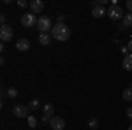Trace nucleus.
<instances>
[{"label":"nucleus","instance_id":"nucleus-27","mask_svg":"<svg viewBox=\"0 0 132 130\" xmlns=\"http://www.w3.org/2000/svg\"><path fill=\"white\" fill-rule=\"evenodd\" d=\"M129 88H130V90H132V83H130V86H129Z\"/></svg>","mask_w":132,"mask_h":130},{"label":"nucleus","instance_id":"nucleus-26","mask_svg":"<svg viewBox=\"0 0 132 130\" xmlns=\"http://www.w3.org/2000/svg\"><path fill=\"white\" fill-rule=\"evenodd\" d=\"M127 48H129V53H132V39L129 40V44H127Z\"/></svg>","mask_w":132,"mask_h":130},{"label":"nucleus","instance_id":"nucleus-8","mask_svg":"<svg viewBox=\"0 0 132 130\" xmlns=\"http://www.w3.org/2000/svg\"><path fill=\"white\" fill-rule=\"evenodd\" d=\"M50 127L53 130H63L65 128V120L60 118V116H53L51 121H50Z\"/></svg>","mask_w":132,"mask_h":130},{"label":"nucleus","instance_id":"nucleus-9","mask_svg":"<svg viewBox=\"0 0 132 130\" xmlns=\"http://www.w3.org/2000/svg\"><path fill=\"white\" fill-rule=\"evenodd\" d=\"M30 9H32V14H39L44 9V2L42 0H34V2H30Z\"/></svg>","mask_w":132,"mask_h":130},{"label":"nucleus","instance_id":"nucleus-15","mask_svg":"<svg viewBox=\"0 0 132 130\" xmlns=\"http://www.w3.org/2000/svg\"><path fill=\"white\" fill-rule=\"evenodd\" d=\"M122 97H123V100H127V102H130V100H132V90H130V88H127V90H123Z\"/></svg>","mask_w":132,"mask_h":130},{"label":"nucleus","instance_id":"nucleus-24","mask_svg":"<svg viewBox=\"0 0 132 130\" xmlns=\"http://www.w3.org/2000/svg\"><path fill=\"white\" fill-rule=\"evenodd\" d=\"M5 20H7V18H5V14H2V16H0V23H2V27H4V25H7Z\"/></svg>","mask_w":132,"mask_h":130},{"label":"nucleus","instance_id":"nucleus-1","mask_svg":"<svg viewBox=\"0 0 132 130\" xmlns=\"http://www.w3.org/2000/svg\"><path fill=\"white\" fill-rule=\"evenodd\" d=\"M51 37L55 40H58V42H65L71 37V28L65 23H55L53 28H51Z\"/></svg>","mask_w":132,"mask_h":130},{"label":"nucleus","instance_id":"nucleus-14","mask_svg":"<svg viewBox=\"0 0 132 130\" xmlns=\"http://www.w3.org/2000/svg\"><path fill=\"white\" fill-rule=\"evenodd\" d=\"M28 107H30L32 111L39 109V107H41V100H39V99H32V100H30V104H28Z\"/></svg>","mask_w":132,"mask_h":130},{"label":"nucleus","instance_id":"nucleus-10","mask_svg":"<svg viewBox=\"0 0 132 130\" xmlns=\"http://www.w3.org/2000/svg\"><path fill=\"white\" fill-rule=\"evenodd\" d=\"M28 48H30L28 39H20L18 42H16V49H18V51H27Z\"/></svg>","mask_w":132,"mask_h":130},{"label":"nucleus","instance_id":"nucleus-3","mask_svg":"<svg viewBox=\"0 0 132 130\" xmlns=\"http://www.w3.org/2000/svg\"><path fill=\"white\" fill-rule=\"evenodd\" d=\"M37 23H39L37 16H35V14H32V12H28V14H23V16H21V25H23L25 28L37 27Z\"/></svg>","mask_w":132,"mask_h":130},{"label":"nucleus","instance_id":"nucleus-16","mask_svg":"<svg viewBox=\"0 0 132 130\" xmlns=\"http://www.w3.org/2000/svg\"><path fill=\"white\" fill-rule=\"evenodd\" d=\"M53 112H55V109H53V104H46V106H44V114L53 116Z\"/></svg>","mask_w":132,"mask_h":130},{"label":"nucleus","instance_id":"nucleus-11","mask_svg":"<svg viewBox=\"0 0 132 130\" xmlns=\"http://www.w3.org/2000/svg\"><path fill=\"white\" fill-rule=\"evenodd\" d=\"M122 67H123V70H132V53L127 55V56H123Z\"/></svg>","mask_w":132,"mask_h":130},{"label":"nucleus","instance_id":"nucleus-12","mask_svg":"<svg viewBox=\"0 0 132 130\" xmlns=\"http://www.w3.org/2000/svg\"><path fill=\"white\" fill-rule=\"evenodd\" d=\"M51 42V33H41L39 35V44L41 46H48Z\"/></svg>","mask_w":132,"mask_h":130},{"label":"nucleus","instance_id":"nucleus-25","mask_svg":"<svg viewBox=\"0 0 132 130\" xmlns=\"http://www.w3.org/2000/svg\"><path fill=\"white\" fill-rule=\"evenodd\" d=\"M127 9L130 11V14H132V0H127Z\"/></svg>","mask_w":132,"mask_h":130},{"label":"nucleus","instance_id":"nucleus-20","mask_svg":"<svg viewBox=\"0 0 132 130\" xmlns=\"http://www.w3.org/2000/svg\"><path fill=\"white\" fill-rule=\"evenodd\" d=\"M50 121H51V116H48V114H44L41 118V123H50Z\"/></svg>","mask_w":132,"mask_h":130},{"label":"nucleus","instance_id":"nucleus-13","mask_svg":"<svg viewBox=\"0 0 132 130\" xmlns=\"http://www.w3.org/2000/svg\"><path fill=\"white\" fill-rule=\"evenodd\" d=\"M122 21H123V27L125 28H130L132 27V14H125Z\"/></svg>","mask_w":132,"mask_h":130},{"label":"nucleus","instance_id":"nucleus-23","mask_svg":"<svg viewBox=\"0 0 132 130\" xmlns=\"http://www.w3.org/2000/svg\"><path fill=\"white\" fill-rule=\"evenodd\" d=\"M125 112H127V118H129V120H132V107H129Z\"/></svg>","mask_w":132,"mask_h":130},{"label":"nucleus","instance_id":"nucleus-21","mask_svg":"<svg viewBox=\"0 0 132 130\" xmlns=\"http://www.w3.org/2000/svg\"><path fill=\"white\" fill-rule=\"evenodd\" d=\"M18 5H20V7H23V9H25V7H27V5H28V4H27V2H25V0H18Z\"/></svg>","mask_w":132,"mask_h":130},{"label":"nucleus","instance_id":"nucleus-2","mask_svg":"<svg viewBox=\"0 0 132 130\" xmlns=\"http://www.w3.org/2000/svg\"><path fill=\"white\" fill-rule=\"evenodd\" d=\"M37 28H39L41 33H51L53 23H51L50 16H41V18H39V23H37Z\"/></svg>","mask_w":132,"mask_h":130},{"label":"nucleus","instance_id":"nucleus-7","mask_svg":"<svg viewBox=\"0 0 132 130\" xmlns=\"http://www.w3.org/2000/svg\"><path fill=\"white\" fill-rule=\"evenodd\" d=\"M104 14H108V11H106V7H104V5H101L99 2L92 5V16H93V18H97V20H99V18H102V16H104Z\"/></svg>","mask_w":132,"mask_h":130},{"label":"nucleus","instance_id":"nucleus-22","mask_svg":"<svg viewBox=\"0 0 132 130\" xmlns=\"http://www.w3.org/2000/svg\"><path fill=\"white\" fill-rule=\"evenodd\" d=\"M63 20H65V16H63V14H58V18H56V23H63Z\"/></svg>","mask_w":132,"mask_h":130},{"label":"nucleus","instance_id":"nucleus-5","mask_svg":"<svg viewBox=\"0 0 132 130\" xmlns=\"http://www.w3.org/2000/svg\"><path fill=\"white\" fill-rule=\"evenodd\" d=\"M28 111H30V107H28V106L16 104V106L12 107V114H14L16 118H28V116H30V114H28Z\"/></svg>","mask_w":132,"mask_h":130},{"label":"nucleus","instance_id":"nucleus-6","mask_svg":"<svg viewBox=\"0 0 132 130\" xmlns=\"http://www.w3.org/2000/svg\"><path fill=\"white\" fill-rule=\"evenodd\" d=\"M12 35H14V30H12L11 25H4V27H0V39L4 40V42L11 40V39H12Z\"/></svg>","mask_w":132,"mask_h":130},{"label":"nucleus","instance_id":"nucleus-18","mask_svg":"<svg viewBox=\"0 0 132 130\" xmlns=\"http://www.w3.org/2000/svg\"><path fill=\"white\" fill-rule=\"evenodd\" d=\"M7 97H9V99H16V97H18V90H16V88H9V90H7Z\"/></svg>","mask_w":132,"mask_h":130},{"label":"nucleus","instance_id":"nucleus-19","mask_svg":"<svg viewBox=\"0 0 132 130\" xmlns=\"http://www.w3.org/2000/svg\"><path fill=\"white\" fill-rule=\"evenodd\" d=\"M88 127H90L92 130H97V127H99V121L95 120V118H92V120L88 121Z\"/></svg>","mask_w":132,"mask_h":130},{"label":"nucleus","instance_id":"nucleus-4","mask_svg":"<svg viewBox=\"0 0 132 130\" xmlns=\"http://www.w3.org/2000/svg\"><path fill=\"white\" fill-rule=\"evenodd\" d=\"M108 16H109V20L113 21H118V20H123V9L120 7V5H111L109 7V11H108Z\"/></svg>","mask_w":132,"mask_h":130},{"label":"nucleus","instance_id":"nucleus-28","mask_svg":"<svg viewBox=\"0 0 132 130\" xmlns=\"http://www.w3.org/2000/svg\"><path fill=\"white\" fill-rule=\"evenodd\" d=\"M129 130H132V125H130V127H129Z\"/></svg>","mask_w":132,"mask_h":130},{"label":"nucleus","instance_id":"nucleus-17","mask_svg":"<svg viewBox=\"0 0 132 130\" xmlns=\"http://www.w3.org/2000/svg\"><path fill=\"white\" fill-rule=\"evenodd\" d=\"M27 121H28V127H30V128H35V127H37V118H35V116H28Z\"/></svg>","mask_w":132,"mask_h":130}]
</instances>
